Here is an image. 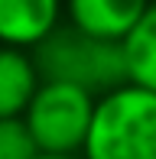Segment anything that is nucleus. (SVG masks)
I'll use <instances>...</instances> for the list:
<instances>
[{
  "label": "nucleus",
  "mask_w": 156,
  "mask_h": 159,
  "mask_svg": "<svg viewBox=\"0 0 156 159\" xmlns=\"http://www.w3.org/2000/svg\"><path fill=\"white\" fill-rule=\"evenodd\" d=\"M39 156V146L33 140L23 117H3L0 120V159H33Z\"/></svg>",
  "instance_id": "6e6552de"
},
{
  "label": "nucleus",
  "mask_w": 156,
  "mask_h": 159,
  "mask_svg": "<svg viewBox=\"0 0 156 159\" xmlns=\"http://www.w3.org/2000/svg\"><path fill=\"white\" fill-rule=\"evenodd\" d=\"M65 26V0H0V46L36 52Z\"/></svg>",
  "instance_id": "20e7f679"
},
{
  "label": "nucleus",
  "mask_w": 156,
  "mask_h": 159,
  "mask_svg": "<svg viewBox=\"0 0 156 159\" xmlns=\"http://www.w3.org/2000/svg\"><path fill=\"white\" fill-rule=\"evenodd\" d=\"M42 84V71L33 52L0 46V120L23 117Z\"/></svg>",
  "instance_id": "423d86ee"
},
{
  "label": "nucleus",
  "mask_w": 156,
  "mask_h": 159,
  "mask_svg": "<svg viewBox=\"0 0 156 159\" xmlns=\"http://www.w3.org/2000/svg\"><path fill=\"white\" fill-rule=\"evenodd\" d=\"M124 59L127 78L146 91H156V0L133 26V33L124 39Z\"/></svg>",
  "instance_id": "0eeeda50"
},
{
  "label": "nucleus",
  "mask_w": 156,
  "mask_h": 159,
  "mask_svg": "<svg viewBox=\"0 0 156 159\" xmlns=\"http://www.w3.org/2000/svg\"><path fill=\"white\" fill-rule=\"evenodd\" d=\"M42 81H65L91 91L94 98L127 84L124 42H108L75 30L72 23L59 26L46 42L33 52Z\"/></svg>",
  "instance_id": "f03ea898"
},
{
  "label": "nucleus",
  "mask_w": 156,
  "mask_h": 159,
  "mask_svg": "<svg viewBox=\"0 0 156 159\" xmlns=\"http://www.w3.org/2000/svg\"><path fill=\"white\" fill-rule=\"evenodd\" d=\"M98 98L91 91L65 81H42L23 120L36 140L39 153L81 156L91 133Z\"/></svg>",
  "instance_id": "7ed1b4c3"
},
{
  "label": "nucleus",
  "mask_w": 156,
  "mask_h": 159,
  "mask_svg": "<svg viewBox=\"0 0 156 159\" xmlns=\"http://www.w3.org/2000/svg\"><path fill=\"white\" fill-rule=\"evenodd\" d=\"M81 159H156V91L127 81L98 98Z\"/></svg>",
  "instance_id": "f257e3e1"
},
{
  "label": "nucleus",
  "mask_w": 156,
  "mask_h": 159,
  "mask_svg": "<svg viewBox=\"0 0 156 159\" xmlns=\"http://www.w3.org/2000/svg\"><path fill=\"white\" fill-rule=\"evenodd\" d=\"M33 159H81V156H59V153H39Z\"/></svg>",
  "instance_id": "1a4fd4ad"
},
{
  "label": "nucleus",
  "mask_w": 156,
  "mask_h": 159,
  "mask_svg": "<svg viewBox=\"0 0 156 159\" xmlns=\"http://www.w3.org/2000/svg\"><path fill=\"white\" fill-rule=\"evenodd\" d=\"M153 0H65V23L108 42H124Z\"/></svg>",
  "instance_id": "39448f33"
}]
</instances>
